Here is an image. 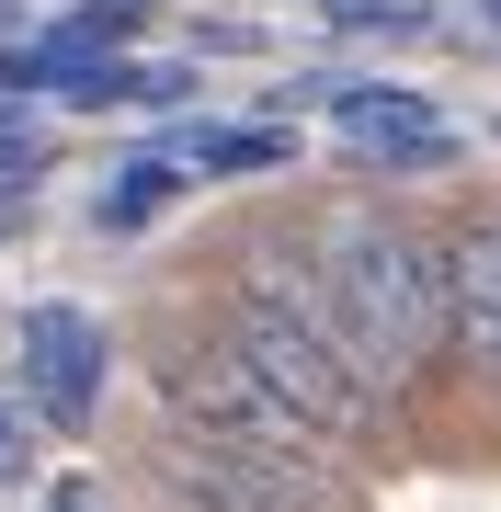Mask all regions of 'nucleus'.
Returning a JSON list of instances; mask_svg holds the SVG:
<instances>
[{
	"label": "nucleus",
	"mask_w": 501,
	"mask_h": 512,
	"mask_svg": "<svg viewBox=\"0 0 501 512\" xmlns=\"http://www.w3.org/2000/svg\"><path fill=\"white\" fill-rule=\"evenodd\" d=\"M308 262H319L353 353H365V376L388 399L445 376V262H433V228H410L399 205H331L308 228Z\"/></svg>",
	"instance_id": "f03ea898"
},
{
	"label": "nucleus",
	"mask_w": 501,
	"mask_h": 512,
	"mask_svg": "<svg viewBox=\"0 0 501 512\" xmlns=\"http://www.w3.org/2000/svg\"><path fill=\"white\" fill-rule=\"evenodd\" d=\"M0 444H12V399H0Z\"/></svg>",
	"instance_id": "f8f14e48"
},
{
	"label": "nucleus",
	"mask_w": 501,
	"mask_h": 512,
	"mask_svg": "<svg viewBox=\"0 0 501 512\" xmlns=\"http://www.w3.org/2000/svg\"><path fill=\"white\" fill-rule=\"evenodd\" d=\"M217 330L251 353V376L274 387V399L297 410L331 456H353V444L388 433V387H376L365 353H353L331 285H319V262H308V228H262V239H240L228 296H217Z\"/></svg>",
	"instance_id": "f257e3e1"
},
{
	"label": "nucleus",
	"mask_w": 501,
	"mask_h": 512,
	"mask_svg": "<svg viewBox=\"0 0 501 512\" xmlns=\"http://www.w3.org/2000/svg\"><path fill=\"white\" fill-rule=\"evenodd\" d=\"M297 148H285L274 126H205V171H285Z\"/></svg>",
	"instance_id": "1a4fd4ad"
},
{
	"label": "nucleus",
	"mask_w": 501,
	"mask_h": 512,
	"mask_svg": "<svg viewBox=\"0 0 501 512\" xmlns=\"http://www.w3.org/2000/svg\"><path fill=\"white\" fill-rule=\"evenodd\" d=\"M342 148H353V160H388V171H433V160H456V137L433 126L410 92H342Z\"/></svg>",
	"instance_id": "0eeeda50"
},
{
	"label": "nucleus",
	"mask_w": 501,
	"mask_h": 512,
	"mask_svg": "<svg viewBox=\"0 0 501 512\" xmlns=\"http://www.w3.org/2000/svg\"><path fill=\"white\" fill-rule=\"evenodd\" d=\"M171 194H183V171H171V160H126V183L103 194V228H149Z\"/></svg>",
	"instance_id": "6e6552de"
},
{
	"label": "nucleus",
	"mask_w": 501,
	"mask_h": 512,
	"mask_svg": "<svg viewBox=\"0 0 501 512\" xmlns=\"http://www.w3.org/2000/svg\"><path fill=\"white\" fill-rule=\"evenodd\" d=\"M149 376H160V410L194 421V433H228V444H319L308 421L251 376V353L228 342V330H171V342L149 353Z\"/></svg>",
	"instance_id": "20e7f679"
},
{
	"label": "nucleus",
	"mask_w": 501,
	"mask_h": 512,
	"mask_svg": "<svg viewBox=\"0 0 501 512\" xmlns=\"http://www.w3.org/2000/svg\"><path fill=\"white\" fill-rule=\"evenodd\" d=\"M103 376H114V342L92 308H69V296H46V308H23V399H35L46 433H92L103 410Z\"/></svg>",
	"instance_id": "423d86ee"
},
{
	"label": "nucleus",
	"mask_w": 501,
	"mask_h": 512,
	"mask_svg": "<svg viewBox=\"0 0 501 512\" xmlns=\"http://www.w3.org/2000/svg\"><path fill=\"white\" fill-rule=\"evenodd\" d=\"M149 478L183 512H353L331 444H228V433H194V421H171L149 444Z\"/></svg>",
	"instance_id": "7ed1b4c3"
},
{
	"label": "nucleus",
	"mask_w": 501,
	"mask_h": 512,
	"mask_svg": "<svg viewBox=\"0 0 501 512\" xmlns=\"http://www.w3.org/2000/svg\"><path fill=\"white\" fill-rule=\"evenodd\" d=\"M433 262H445V376L479 410H501V205L445 217Z\"/></svg>",
	"instance_id": "39448f33"
},
{
	"label": "nucleus",
	"mask_w": 501,
	"mask_h": 512,
	"mask_svg": "<svg viewBox=\"0 0 501 512\" xmlns=\"http://www.w3.org/2000/svg\"><path fill=\"white\" fill-rule=\"evenodd\" d=\"M35 171H46V148H35V137H0V194H12V183L35 194Z\"/></svg>",
	"instance_id": "9d476101"
},
{
	"label": "nucleus",
	"mask_w": 501,
	"mask_h": 512,
	"mask_svg": "<svg viewBox=\"0 0 501 512\" xmlns=\"http://www.w3.org/2000/svg\"><path fill=\"white\" fill-rule=\"evenodd\" d=\"M57 512H92V490H57Z\"/></svg>",
	"instance_id": "9b49d317"
}]
</instances>
